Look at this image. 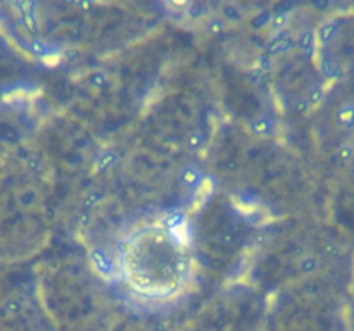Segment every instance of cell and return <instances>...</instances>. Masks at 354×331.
<instances>
[{
    "mask_svg": "<svg viewBox=\"0 0 354 331\" xmlns=\"http://www.w3.org/2000/svg\"><path fill=\"white\" fill-rule=\"evenodd\" d=\"M340 156H342V159H346V160H349V159H353L354 157V147L353 145H349V143H346L340 149Z\"/></svg>",
    "mask_w": 354,
    "mask_h": 331,
    "instance_id": "cell-3",
    "label": "cell"
},
{
    "mask_svg": "<svg viewBox=\"0 0 354 331\" xmlns=\"http://www.w3.org/2000/svg\"><path fill=\"white\" fill-rule=\"evenodd\" d=\"M335 31H337V26H335V23H327L325 26L320 28V31H318V36H320V40L323 43H327L328 40L332 38L335 35Z\"/></svg>",
    "mask_w": 354,
    "mask_h": 331,
    "instance_id": "cell-2",
    "label": "cell"
},
{
    "mask_svg": "<svg viewBox=\"0 0 354 331\" xmlns=\"http://www.w3.org/2000/svg\"><path fill=\"white\" fill-rule=\"evenodd\" d=\"M337 121L346 130H354V104L347 102L337 110Z\"/></svg>",
    "mask_w": 354,
    "mask_h": 331,
    "instance_id": "cell-1",
    "label": "cell"
}]
</instances>
